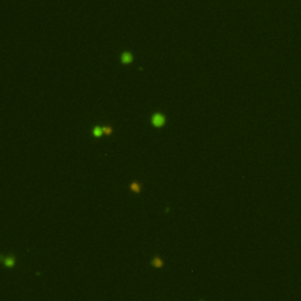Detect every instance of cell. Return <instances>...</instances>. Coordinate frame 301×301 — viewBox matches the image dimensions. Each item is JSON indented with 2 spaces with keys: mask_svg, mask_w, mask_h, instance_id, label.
I'll use <instances>...</instances> for the list:
<instances>
[{
  "mask_svg": "<svg viewBox=\"0 0 301 301\" xmlns=\"http://www.w3.org/2000/svg\"><path fill=\"white\" fill-rule=\"evenodd\" d=\"M151 121H152V125H153L155 128L164 127V126H165V124H166V119H165L164 114L159 113V112L154 113L153 115L151 117Z\"/></svg>",
  "mask_w": 301,
  "mask_h": 301,
  "instance_id": "cell-1",
  "label": "cell"
},
{
  "mask_svg": "<svg viewBox=\"0 0 301 301\" xmlns=\"http://www.w3.org/2000/svg\"><path fill=\"white\" fill-rule=\"evenodd\" d=\"M133 61V54L131 52H124L121 54V62L125 65H129Z\"/></svg>",
  "mask_w": 301,
  "mask_h": 301,
  "instance_id": "cell-2",
  "label": "cell"
},
{
  "mask_svg": "<svg viewBox=\"0 0 301 301\" xmlns=\"http://www.w3.org/2000/svg\"><path fill=\"white\" fill-rule=\"evenodd\" d=\"M92 134L94 138H100L101 135H104V127L101 126H94L92 129Z\"/></svg>",
  "mask_w": 301,
  "mask_h": 301,
  "instance_id": "cell-3",
  "label": "cell"
},
{
  "mask_svg": "<svg viewBox=\"0 0 301 301\" xmlns=\"http://www.w3.org/2000/svg\"><path fill=\"white\" fill-rule=\"evenodd\" d=\"M129 188H131V191L135 194H139L141 192V185L139 182H137V181H133L131 185H129Z\"/></svg>",
  "mask_w": 301,
  "mask_h": 301,
  "instance_id": "cell-4",
  "label": "cell"
},
{
  "mask_svg": "<svg viewBox=\"0 0 301 301\" xmlns=\"http://www.w3.org/2000/svg\"><path fill=\"white\" fill-rule=\"evenodd\" d=\"M152 265L155 268H161L164 266V261H162V259H161L160 256H155L153 260H152Z\"/></svg>",
  "mask_w": 301,
  "mask_h": 301,
  "instance_id": "cell-5",
  "label": "cell"
},
{
  "mask_svg": "<svg viewBox=\"0 0 301 301\" xmlns=\"http://www.w3.org/2000/svg\"><path fill=\"white\" fill-rule=\"evenodd\" d=\"M4 263H5V266L6 267H13L14 266V263H15V260H14V258L13 256H7V258H5V260H4Z\"/></svg>",
  "mask_w": 301,
  "mask_h": 301,
  "instance_id": "cell-6",
  "label": "cell"
},
{
  "mask_svg": "<svg viewBox=\"0 0 301 301\" xmlns=\"http://www.w3.org/2000/svg\"><path fill=\"white\" fill-rule=\"evenodd\" d=\"M113 134V127L111 126V125H106V126H104V135H106V137H111Z\"/></svg>",
  "mask_w": 301,
  "mask_h": 301,
  "instance_id": "cell-7",
  "label": "cell"
}]
</instances>
